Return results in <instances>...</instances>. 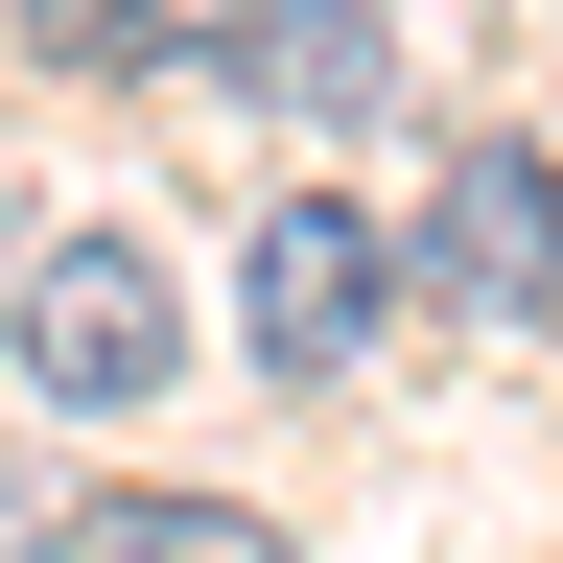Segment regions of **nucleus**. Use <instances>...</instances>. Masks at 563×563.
Wrapping results in <instances>:
<instances>
[{
  "label": "nucleus",
  "mask_w": 563,
  "mask_h": 563,
  "mask_svg": "<svg viewBox=\"0 0 563 563\" xmlns=\"http://www.w3.org/2000/svg\"><path fill=\"white\" fill-rule=\"evenodd\" d=\"M24 376H47V399H95V422H118V399H165V282H141L118 235L24 258Z\"/></svg>",
  "instance_id": "3"
},
{
  "label": "nucleus",
  "mask_w": 563,
  "mask_h": 563,
  "mask_svg": "<svg viewBox=\"0 0 563 563\" xmlns=\"http://www.w3.org/2000/svg\"><path fill=\"white\" fill-rule=\"evenodd\" d=\"M211 70H235L258 118H376V95H399L376 0H235V47H211Z\"/></svg>",
  "instance_id": "4"
},
{
  "label": "nucleus",
  "mask_w": 563,
  "mask_h": 563,
  "mask_svg": "<svg viewBox=\"0 0 563 563\" xmlns=\"http://www.w3.org/2000/svg\"><path fill=\"white\" fill-rule=\"evenodd\" d=\"M399 258V306H446V329H540L563 306V165L540 141H446V188H422V235H376Z\"/></svg>",
  "instance_id": "1"
},
{
  "label": "nucleus",
  "mask_w": 563,
  "mask_h": 563,
  "mask_svg": "<svg viewBox=\"0 0 563 563\" xmlns=\"http://www.w3.org/2000/svg\"><path fill=\"white\" fill-rule=\"evenodd\" d=\"M24 47L47 70H188V47H235V0H24Z\"/></svg>",
  "instance_id": "5"
},
{
  "label": "nucleus",
  "mask_w": 563,
  "mask_h": 563,
  "mask_svg": "<svg viewBox=\"0 0 563 563\" xmlns=\"http://www.w3.org/2000/svg\"><path fill=\"white\" fill-rule=\"evenodd\" d=\"M118 563H282V517H235V493H141Z\"/></svg>",
  "instance_id": "6"
},
{
  "label": "nucleus",
  "mask_w": 563,
  "mask_h": 563,
  "mask_svg": "<svg viewBox=\"0 0 563 563\" xmlns=\"http://www.w3.org/2000/svg\"><path fill=\"white\" fill-rule=\"evenodd\" d=\"M376 306H399V258L352 235L329 188H282L258 258H235V352H258V376H352V352H376Z\"/></svg>",
  "instance_id": "2"
}]
</instances>
